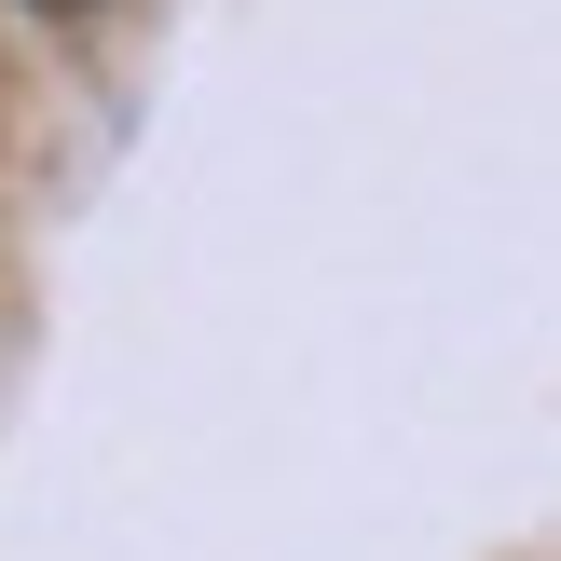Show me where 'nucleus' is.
<instances>
[{
    "instance_id": "obj_1",
    "label": "nucleus",
    "mask_w": 561,
    "mask_h": 561,
    "mask_svg": "<svg viewBox=\"0 0 561 561\" xmlns=\"http://www.w3.org/2000/svg\"><path fill=\"white\" fill-rule=\"evenodd\" d=\"M27 14H96V0H27Z\"/></svg>"
}]
</instances>
